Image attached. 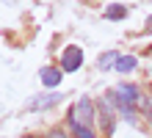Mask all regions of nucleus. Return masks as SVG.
I'll use <instances>...</instances> for the list:
<instances>
[{"mask_svg":"<svg viewBox=\"0 0 152 138\" xmlns=\"http://www.w3.org/2000/svg\"><path fill=\"white\" fill-rule=\"evenodd\" d=\"M69 119L91 130V124H94V102H91V97H80L75 110H69Z\"/></svg>","mask_w":152,"mask_h":138,"instance_id":"obj_1","label":"nucleus"},{"mask_svg":"<svg viewBox=\"0 0 152 138\" xmlns=\"http://www.w3.org/2000/svg\"><path fill=\"white\" fill-rule=\"evenodd\" d=\"M108 97L116 99V102H122V105H127V108H133V105H138V102H141V91H138L136 86H130V83H122V86L111 88V94H108Z\"/></svg>","mask_w":152,"mask_h":138,"instance_id":"obj_2","label":"nucleus"},{"mask_svg":"<svg viewBox=\"0 0 152 138\" xmlns=\"http://www.w3.org/2000/svg\"><path fill=\"white\" fill-rule=\"evenodd\" d=\"M61 99H64V94H61V91H47V94L31 97V99H28V110L39 113V110H44V108H53L56 102H61Z\"/></svg>","mask_w":152,"mask_h":138,"instance_id":"obj_3","label":"nucleus"},{"mask_svg":"<svg viewBox=\"0 0 152 138\" xmlns=\"http://www.w3.org/2000/svg\"><path fill=\"white\" fill-rule=\"evenodd\" d=\"M80 66H83V50L72 44V47H66L64 55H61V69L64 72H77Z\"/></svg>","mask_w":152,"mask_h":138,"instance_id":"obj_4","label":"nucleus"},{"mask_svg":"<svg viewBox=\"0 0 152 138\" xmlns=\"http://www.w3.org/2000/svg\"><path fill=\"white\" fill-rule=\"evenodd\" d=\"M39 77H42V83H44L47 88H56L58 83H61V69L47 66V69H42V72H39Z\"/></svg>","mask_w":152,"mask_h":138,"instance_id":"obj_5","label":"nucleus"},{"mask_svg":"<svg viewBox=\"0 0 152 138\" xmlns=\"http://www.w3.org/2000/svg\"><path fill=\"white\" fill-rule=\"evenodd\" d=\"M119 58H122V55L116 53V50H108V53H102V55H100V61H97V64H100V69H102V72H108V69L116 66V61H119Z\"/></svg>","mask_w":152,"mask_h":138,"instance_id":"obj_6","label":"nucleus"},{"mask_svg":"<svg viewBox=\"0 0 152 138\" xmlns=\"http://www.w3.org/2000/svg\"><path fill=\"white\" fill-rule=\"evenodd\" d=\"M136 64H138V58L136 55H122L119 61H116V72H130V69H136Z\"/></svg>","mask_w":152,"mask_h":138,"instance_id":"obj_7","label":"nucleus"},{"mask_svg":"<svg viewBox=\"0 0 152 138\" xmlns=\"http://www.w3.org/2000/svg\"><path fill=\"white\" fill-rule=\"evenodd\" d=\"M100 119H102L105 133H111V119H113V113L108 110V99H102V102H100Z\"/></svg>","mask_w":152,"mask_h":138,"instance_id":"obj_8","label":"nucleus"},{"mask_svg":"<svg viewBox=\"0 0 152 138\" xmlns=\"http://www.w3.org/2000/svg\"><path fill=\"white\" fill-rule=\"evenodd\" d=\"M105 17H108V20H124V17H127V8L124 6H108L105 8Z\"/></svg>","mask_w":152,"mask_h":138,"instance_id":"obj_9","label":"nucleus"},{"mask_svg":"<svg viewBox=\"0 0 152 138\" xmlns=\"http://www.w3.org/2000/svg\"><path fill=\"white\" fill-rule=\"evenodd\" d=\"M69 127H72V133H75V138H94V133L88 130V127H83V124H77V122H72V119H69Z\"/></svg>","mask_w":152,"mask_h":138,"instance_id":"obj_10","label":"nucleus"},{"mask_svg":"<svg viewBox=\"0 0 152 138\" xmlns=\"http://www.w3.org/2000/svg\"><path fill=\"white\" fill-rule=\"evenodd\" d=\"M47 138H69V135H64V133H61V130H53Z\"/></svg>","mask_w":152,"mask_h":138,"instance_id":"obj_11","label":"nucleus"},{"mask_svg":"<svg viewBox=\"0 0 152 138\" xmlns=\"http://www.w3.org/2000/svg\"><path fill=\"white\" fill-rule=\"evenodd\" d=\"M147 31L152 33V17H149V20H147Z\"/></svg>","mask_w":152,"mask_h":138,"instance_id":"obj_12","label":"nucleus"}]
</instances>
